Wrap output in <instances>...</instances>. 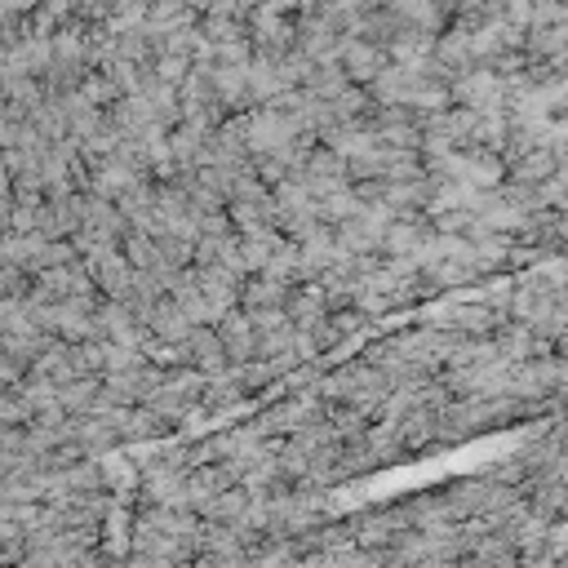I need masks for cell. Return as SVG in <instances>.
<instances>
[{"label": "cell", "instance_id": "cell-1", "mask_svg": "<svg viewBox=\"0 0 568 568\" xmlns=\"http://www.w3.org/2000/svg\"><path fill=\"white\" fill-rule=\"evenodd\" d=\"M386 44L368 40V36H342V49H337V67L351 75V84H368L382 67H386Z\"/></svg>", "mask_w": 568, "mask_h": 568}, {"label": "cell", "instance_id": "cell-2", "mask_svg": "<svg viewBox=\"0 0 568 568\" xmlns=\"http://www.w3.org/2000/svg\"><path fill=\"white\" fill-rule=\"evenodd\" d=\"M217 337H222V346H226V359L231 364H240V359H253L257 355V324L248 320V311L244 306H231L226 315H217Z\"/></svg>", "mask_w": 568, "mask_h": 568}, {"label": "cell", "instance_id": "cell-3", "mask_svg": "<svg viewBox=\"0 0 568 568\" xmlns=\"http://www.w3.org/2000/svg\"><path fill=\"white\" fill-rule=\"evenodd\" d=\"M182 346H186V364H195L200 373H222V368H231L226 346H222V337H217L213 324H195Z\"/></svg>", "mask_w": 568, "mask_h": 568}, {"label": "cell", "instance_id": "cell-4", "mask_svg": "<svg viewBox=\"0 0 568 568\" xmlns=\"http://www.w3.org/2000/svg\"><path fill=\"white\" fill-rule=\"evenodd\" d=\"M555 169H559V164H555L550 142H532L528 151H519V155L506 164V178H510V182H524V186H537V182H546Z\"/></svg>", "mask_w": 568, "mask_h": 568}, {"label": "cell", "instance_id": "cell-5", "mask_svg": "<svg viewBox=\"0 0 568 568\" xmlns=\"http://www.w3.org/2000/svg\"><path fill=\"white\" fill-rule=\"evenodd\" d=\"M146 328H151V337H164V342H186V333L195 328V320L164 293L155 306H151V315H146Z\"/></svg>", "mask_w": 568, "mask_h": 568}]
</instances>
